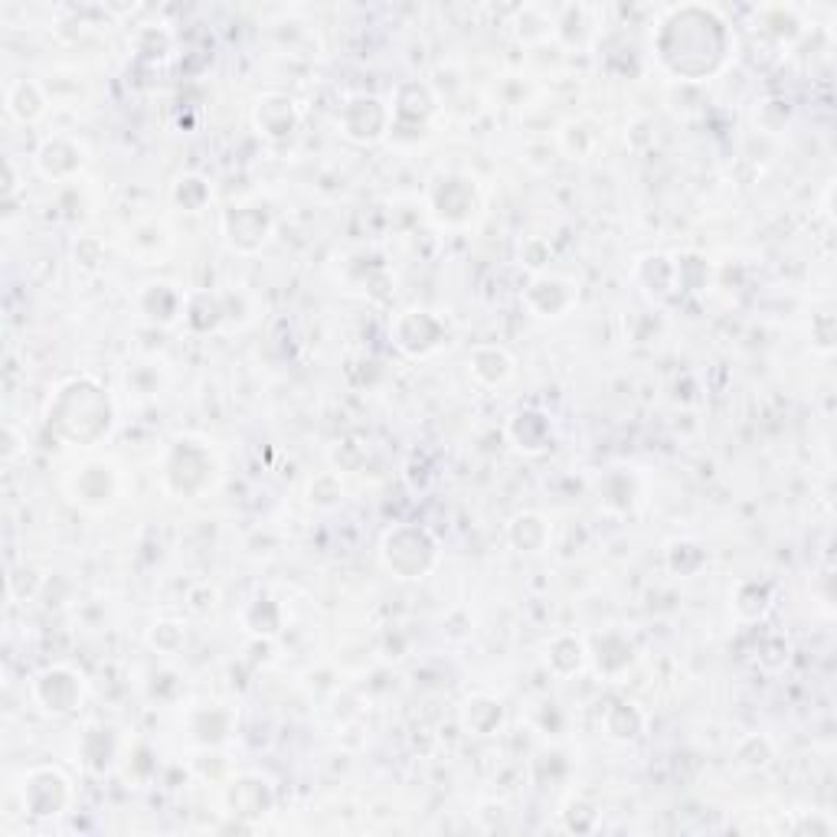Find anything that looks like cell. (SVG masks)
Wrapping results in <instances>:
<instances>
[{
  "instance_id": "1",
  "label": "cell",
  "mask_w": 837,
  "mask_h": 837,
  "mask_svg": "<svg viewBox=\"0 0 837 837\" xmlns=\"http://www.w3.org/2000/svg\"><path fill=\"white\" fill-rule=\"evenodd\" d=\"M422 544H428V537L422 530H410V547H403V540L396 534H390L386 537V562L396 572H403L406 579H413L418 572H425L428 562H432V550H418L416 554V547H422Z\"/></svg>"
}]
</instances>
